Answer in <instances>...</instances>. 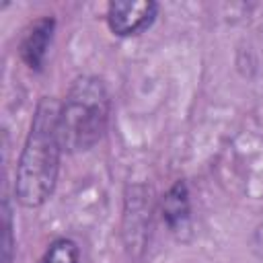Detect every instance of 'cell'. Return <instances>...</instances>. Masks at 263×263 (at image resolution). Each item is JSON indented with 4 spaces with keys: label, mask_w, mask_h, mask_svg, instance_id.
<instances>
[{
    "label": "cell",
    "mask_w": 263,
    "mask_h": 263,
    "mask_svg": "<svg viewBox=\"0 0 263 263\" xmlns=\"http://www.w3.org/2000/svg\"><path fill=\"white\" fill-rule=\"evenodd\" d=\"M158 2L154 0H115L107 4V25L117 37H132L148 31L158 16Z\"/></svg>",
    "instance_id": "cell-3"
},
{
    "label": "cell",
    "mask_w": 263,
    "mask_h": 263,
    "mask_svg": "<svg viewBox=\"0 0 263 263\" xmlns=\"http://www.w3.org/2000/svg\"><path fill=\"white\" fill-rule=\"evenodd\" d=\"M37 263H80V249L72 238L60 236L47 245Z\"/></svg>",
    "instance_id": "cell-6"
},
{
    "label": "cell",
    "mask_w": 263,
    "mask_h": 263,
    "mask_svg": "<svg viewBox=\"0 0 263 263\" xmlns=\"http://www.w3.org/2000/svg\"><path fill=\"white\" fill-rule=\"evenodd\" d=\"M62 152L60 103L53 97H43L37 103L27 140L16 162L14 195L21 205L39 208L51 197L58 183Z\"/></svg>",
    "instance_id": "cell-1"
},
{
    "label": "cell",
    "mask_w": 263,
    "mask_h": 263,
    "mask_svg": "<svg viewBox=\"0 0 263 263\" xmlns=\"http://www.w3.org/2000/svg\"><path fill=\"white\" fill-rule=\"evenodd\" d=\"M160 214L166 228L175 234L187 230L191 222V199L185 181H175L160 199Z\"/></svg>",
    "instance_id": "cell-5"
},
{
    "label": "cell",
    "mask_w": 263,
    "mask_h": 263,
    "mask_svg": "<svg viewBox=\"0 0 263 263\" xmlns=\"http://www.w3.org/2000/svg\"><path fill=\"white\" fill-rule=\"evenodd\" d=\"M53 33H55V18L53 16H41L29 25V29L25 31L21 45H18L21 60L25 62V66L29 70H33V72L43 70L47 51H49L51 41H53Z\"/></svg>",
    "instance_id": "cell-4"
},
{
    "label": "cell",
    "mask_w": 263,
    "mask_h": 263,
    "mask_svg": "<svg viewBox=\"0 0 263 263\" xmlns=\"http://www.w3.org/2000/svg\"><path fill=\"white\" fill-rule=\"evenodd\" d=\"M111 99L103 78L78 76L60 105V140L64 152H86L101 142L107 132Z\"/></svg>",
    "instance_id": "cell-2"
},
{
    "label": "cell",
    "mask_w": 263,
    "mask_h": 263,
    "mask_svg": "<svg viewBox=\"0 0 263 263\" xmlns=\"http://www.w3.org/2000/svg\"><path fill=\"white\" fill-rule=\"evenodd\" d=\"M2 263H12V216H10V199H4V257Z\"/></svg>",
    "instance_id": "cell-7"
}]
</instances>
